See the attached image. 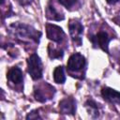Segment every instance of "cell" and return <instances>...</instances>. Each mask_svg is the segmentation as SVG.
I'll return each instance as SVG.
<instances>
[{
  "instance_id": "1",
  "label": "cell",
  "mask_w": 120,
  "mask_h": 120,
  "mask_svg": "<svg viewBox=\"0 0 120 120\" xmlns=\"http://www.w3.org/2000/svg\"><path fill=\"white\" fill-rule=\"evenodd\" d=\"M9 30L15 37H17V38H20L22 41L34 40L35 42H38L39 37L41 36L40 32H38L31 26L23 23H13L9 26Z\"/></svg>"
},
{
  "instance_id": "2",
  "label": "cell",
  "mask_w": 120,
  "mask_h": 120,
  "mask_svg": "<svg viewBox=\"0 0 120 120\" xmlns=\"http://www.w3.org/2000/svg\"><path fill=\"white\" fill-rule=\"evenodd\" d=\"M27 70L34 80H38L42 77V63L37 53H32L27 59Z\"/></svg>"
},
{
  "instance_id": "3",
  "label": "cell",
  "mask_w": 120,
  "mask_h": 120,
  "mask_svg": "<svg viewBox=\"0 0 120 120\" xmlns=\"http://www.w3.org/2000/svg\"><path fill=\"white\" fill-rule=\"evenodd\" d=\"M85 67V58L79 52L73 53L68 61L67 68L71 72H79Z\"/></svg>"
},
{
  "instance_id": "4",
  "label": "cell",
  "mask_w": 120,
  "mask_h": 120,
  "mask_svg": "<svg viewBox=\"0 0 120 120\" xmlns=\"http://www.w3.org/2000/svg\"><path fill=\"white\" fill-rule=\"evenodd\" d=\"M68 29H69V34L75 43L78 45H81L82 43V34L83 31V26L82 24L77 21V20H70L68 23Z\"/></svg>"
},
{
  "instance_id": "5",
  "label": "cell",
  "mask_w": 120,
  "mask_h": 120,
  "mask_svg": "<svg viewBox=\"0 0 120 120\" xmlns=\"http://www.w3.org/2000/svg\"><path fill=\"white\" fill-rule=\"evenodd\" d=\"M46 34L48 38L54 42H61L65 38V33L63 29L55 24H47Z\"/></svg>"
},
{
  "instance_id": "6",
  "label": "cell",
  "mask_w": 120,
  "mask_h": 120,
  "mask_svg": "<svg viewBox=\"0 0 120 120\" xmlns=\"http://www.w3.org/2000/svg\"><path fill=\"white\" fill-rule=\"evenodd\" d=\"M47 83L38 86L36 90H35V98L37 100L40 101V102H45L47 99L51 98L53 96L54 93V88L52 86H50L49 89H47Z\"/></svg>"
},
{
  "instance_id": "7",
  "label": "cell",
  "mask_w": 120,
  "mask_h": 120,
  "mask_svg": "<svg viewBox=\"0 0 120 120\" xmlns=\"http://www.w3.org/2000/svg\"><path fill=\"white\" fill-rule=\"evenodd\" d=\"M91 40L93 41L94 44L98 45L99 48H101L104 52H109V42L111 40V38L108 36L106 32H98L95 37L91 38Z\"/></svg>"
},
{
  "instance_id": "8",
  "label": "cell",
  "mask_w": 120,
  "mask_h": 120,
  "mask_svg": "<svg viewBox=\"0 0 120 120\" xmlns=\"http://www.w3.org/2000/svg\"><path fill=\"white\" fill-rule=\"evenodd\" d=\"M59 109L62 113L73 114L76 111V102L72 98H66L59 102Z\"/></svg>"
},
{
  "instance_id": "9",
  "label": "cell",
  "mask_w": 120,
  "mask_h": 120,
  "mask_svg": "<svg viewBox=\"0 0 120 120\" xmlns=\"http://www.w3.org/2000/svg\"><path fill=\"white\" fill-rule=\"evenodd\" d=\"M101 95L105 100L112 103L120 104V92L110 87H103L101 90Z\"/></svg>"
},
{
  "instance_id": "10",
  "label": "cell",
  "mask_w": 120,
  "mask_h": 120,
  "mask_svg": "<svg viewBox=\"0 0 120 120\" xmlns=\"http://www.w3.org/2000/svg\"><path fill=\"white\" fill-rule=\"evenodd\" d=\"M7 78L10 82H12L14 84H20L22 82V80H23L22 72L21 68H19L18 67L11 68L7 74Z\"/></svg>"
},
{
  "instance_id": "11",
  "label": "cell",
  "mask_w": 120,
  "mask_h": 120,
  "mask_svg": "<svg viewBox=\"0 0 120 120\" xmlns=\"http://www.w3.org/2000/svg\"><path fill=\"white\" fill-rule=\"evenodd\" d=\"M46 16L48 19L50 20H53V21H61L64 19V15H62L61 13H59L55 8L52 5H49L47 7L46 9Z\"/></svg>"
},
{
  "instance_id": "12",
  "label": "cell",
  "mask_w": 120,
  "mask_h": 120,
  "mask_svg": "<svg viewBox=\"0 0 120 120\" xmlns=\"http://www.w3.org/2000/svg\"><path fill=\"white\" fill-rule=\"evenodd\" d=\"M85 107H86V109H87L88 113H89L92 117L96 118V117H98V116L99 115L98 107V105H97V103H96L95 101L90 100V99L87 100L86 103H85Z\"/></svg>"
},
{
  "instance_id": "13",
  "label": "cell",
  "mask_w": 120,
  "mask_h": 120,
  "mask_svg": "<svg viewBox=\"0 0 120 120\" xmlns=\"http://www.w3.org/2000/svg\"><path fill=\"white\" fill-rule=\"evenodd\" d=\"M53 80L56 83H64L66 81V75L64 72V68L62 66L56 67L53 71Z\"/></svg>"
},
{
  "instance_id": "14",
  "label": "cell",
  "mask_w": 120,
  "mask_h": 120,
  "mask_svg": "<svg viewBox=\"0 0 120 120\" xmlns=\"http://www.w3.org/2000/svg\"><path fill=\"white\" fill-rule=\"evenodd\" d=\"M49 55L51 58H60L63 56V51L62 50H56L54 48L52 49V47L49 46Z\"/></svg>"
},
{
  "instance_id": "15",
  "label": "cell",
  "mask_w": 120,
  "mask_h": 120,
  "mask_svg": "<svg viewBox=\"0 0 120 120\" xmlns=\"http://www.w3.org/2000/svg\"><path fill=\"white\" fill-rule=\"evenodd\" d=\"M59 1V3L60 4H62L64 7H66V8H70V7H72L74 4H75V2H76V0H58Z\"/></svg>"
},
{
  "instance_id": "16",
  "label": "cell",
  "mask_w": 120,
  "mask_h": 120,
  "mask_svg": "<svg viewBox=\"0 0 120 120\" xmlns=\"http://www.w3.org/2000/svg\"><path fill=\"white\" fill-rule=\"evenodd\" d=\"M17 1L22 6H27V5H29L32 2V0H17Z\"/></svg>"
},
{
  "instance_id": "17",
  "label": "cell",
  "mask_w": 120,
  "mask_h": 120,
  "mask_svg": "<svg viewBox=\"0 0 120 120\" xmlns=\"http://www.w3.org/2000/svg\"><path fill=\"white\" fill-rule=\"evenodd\" d=\"M106 1H107V3H109V4H114V3L118 2L119 0H106Z\"/></svg>"
},
{
  "instance_id": "18",
  "label": "cell",
  "mask_w": 120,
  "mask_h": 120,
  "mask_svg": "<svg viewBox=\"0 0 120 120\" xmlns=\"http://www.w3.org/2000/svg\"><path fill=\"white\" fill-rule=\"evenodd\" d=\"M4 1H5V0H1V4H2V5H3V3H4Z\"/></svg>"
}]
</instances>
